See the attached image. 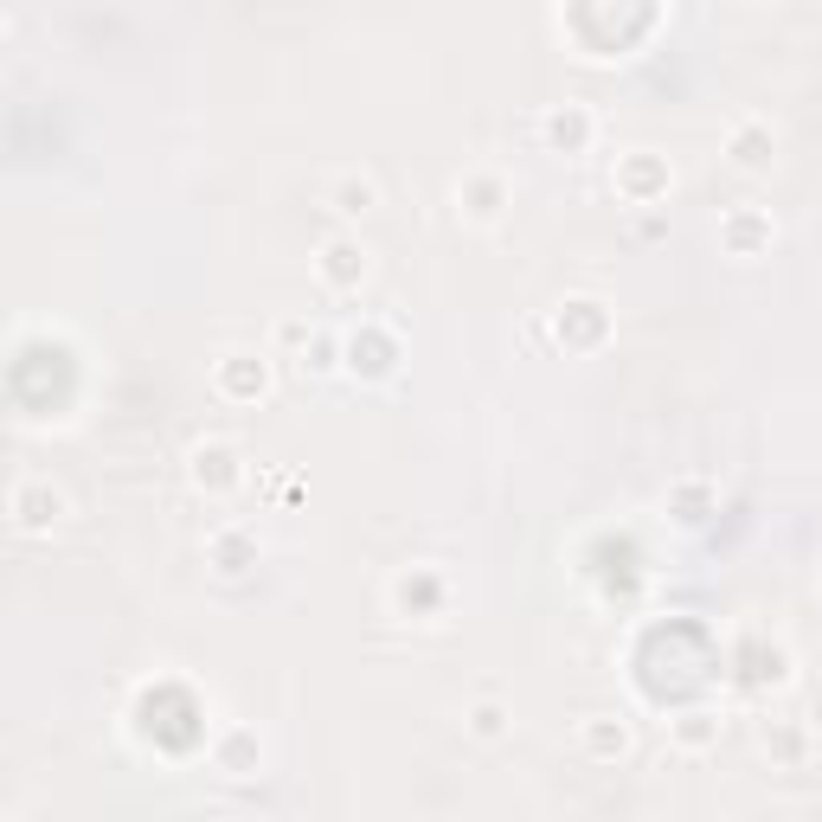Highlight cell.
<instances>
[{"label": "cell", "instance_id": "3957f363", "mask_svg": "<svg viewBox=\"0 0 822 822\" xmlns=\"http://www.w3.org/2000/svg\"><path fill=\"white\" fill-rule=\"evenodd\" d=\"M373 206H379L373 180H341V212H373Z\"/></svg>", "mask_w": 822, "mask_h": 822}, {"label": "cell", "instance_id": "5b68a950", "mask_svg": "<svg viewBox=\"0 0 822 822\" xmlns=\"http://www.w3.org/2000/svg\"><path fill=\"white\" fill-rule=\"evenodd\" d=\"M476 733H482V739L501 733V707H476Z\"/></svg>", "mask_w": 822, "mask_h": 822}, {"label": "cell", "instance_id": "6da1fadb", "mask_svg": "<svg viewBox=\"0 0 822 822\" xmlns=\"http://www.w3.org/2000/svg\"><path fill=\"white\" fill-rule=\"evenodd\" d=\"M322 270H328V283H354V277H367V251L328 245V251H322Z\"/></svg>", "mask_w": 822, "mask_h": 822}, {"label": "cell", "instance_id": "7a4b0ae2", "mask_svg": "<svg viewBox=\"0 0 822 822\" xmlns=\"http://www.w3.org/2000/svg\"><path fill=\"white\" fill-rule=\"evenodd\" d=\"M585 745H591L598 758H611V752L630 745V726H623V720H591V726H585Z\"/></svg>", "mask_w": 822, "mask_h": 822}, {"label": "cell", "instance_id": "277c9868", "mask_svg": "<svg viewBox=\"0 0 822 822\" xmlns=\"http://www.w3.org/2000/svg\"><path fill=\"white\" fill-rule=\"evenodd\" d=\"M546 135H553V142H585V116H553Z\"/></svg>", "mask_w": 822, "mask_h": 822}]
</instances>
